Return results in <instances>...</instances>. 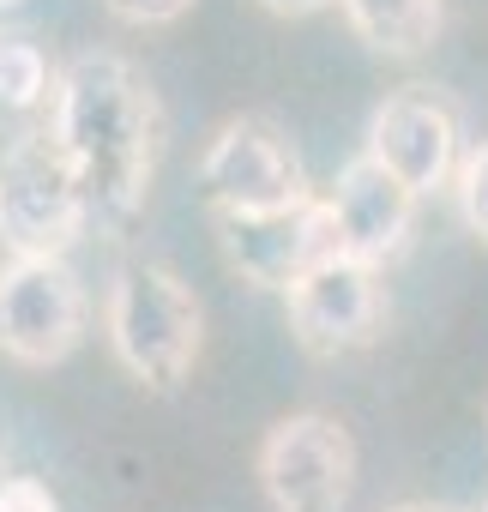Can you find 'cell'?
<instances>
[{
	"label": "cell",
	"mask_w": 488,
	"mask_h": 512,
	"mask_svg": "<svg viewBox=\"0 0 488 512\" xmlns=\"http://www.w3.org/2000/svg\"><path fill=\"white\" fill-rule=\"evenodd\" d=\"M49 139L67 157L73 181L85 187L91 211L133 217L157 175V139L163 115L151 85L121 55H79L49 91Z\"/></svg>",
	"instance_id": "6da1fadb"
},
{
	"label": "cell",
	"mask_w": 488,
	"mask_h": 512,
	"mask_svg": "<svg viewBox=\"0 0 488 512\" xmlns=\"http://www.w3.org/2000/svg\"><path fill=\"white\" fill-rule=\"evenodd\" d=\"M103 326H109V350L115 362L151 386V392H175L193 362H199V338H205V308L199 296L157 260H133L115 272L109 284V308H103Z\"/></svg>",
	"instance_id": "7a4b0ae2"
},
{
	"label": "cell",
	"mask_w": 488,
	"mask_h": 512,
	"mask_svg": "<svg viewBox=\"0 0 488 512\" xmlns=\"http://www.w3.org/2000/svg\"><path fill=\"white\" fill-rule=\"evenodd\" d=\"M85 284L67 253H13L0 266V356L19 368H55L85 338Z\"/></svg>",
	"instance_id": "3957f363"
},
{
	"label": "cell",
	"mask_w": 488,
	"mask_h": 512,
	"mask_svg": "<svg viewBox=\"0 0 488 512\" xmlns=\"http://www.w3.org/2000/svg\"><path fill=\"white\" fill-rule=\"evenodd\" d=\"M85 223L91 199L49 133H25L0 151V235L13 253H73Z\"/></svg>",
	"instance_id": "277c9868"
},
{
	"label": "cell",
	"mask_w": 488,
	"mask_h": 512,
	"mask_svg": "<svg viewBox=\"0 0 488 512\" xmlns=\"http://www.w3.org/2000/svg\"><path fill=\"white\" fill-rule=\"evenodd\" d=\"M217 229H223L229 272H241L260 290H290L302 272L344 253L326 193H302L296 205H278V211H217Z\"/></svg>",
	"instance_id": "5b68a950"
},
{
	"label": "cell",
	"mask_w": 488,
	"mask_h": 512,
	"mask_svg": "<svg viewBox=\"0 0 488 512\" xmlns=\"http://www.w3.org/2000/svg\"><path fill=\"white\" fill-rule=\"evenodd\" d=\"M260 488L272 512H344L356 488V440L338 416L302 410L260 440Z\"/></svg>",
	"instance_id": "8992f818"
},
{
	"label": "cell",
	"mask_w": 488,
	"mask_h": 512,
	"mask_svg": "<svg viewBox=\"0 0 488 512\" xmlns=\"http://www.w3.org/2000/svg\"><path fill=\"white\" fill-rule=\"evenodd\" d=\"M199 187H205L211 211H278V205H296L302 193H314L290 139L260 115L217 127V139L199 157Z\"/></svg>",
	"instance_id": "52a82bcc"
},
{
	"label": "cell",
	"mask_w": 488,
	"mask_h": 512,
	"mask_svg": "<svg viewBox=\"0 0 488 512\" xmlns=\"http://www.w3.org/2000/svg\"><path fill=\"white\" fill-rule=\"evenodd\" d=\"M290 308V332L302 350L314 356H344L380 338L386 326V290H380V266L356 260V253H332L314 272H302L284 290Z\"/></svg>",
	"instance_id": "ba28073f"
},
{
	"label": "cell",
	"mask_w": 488,
	"mask_h": 512,
	"mask_svg": "<svg viewBox=\"0 0 488 512\" xmlns=\"http://www.w3.org/2000/svg\"><path fill=\"white\" fill-rule=\"evenodd\" d=\"M368 157L422 199L446 187L458 169V115L428 91H398L368 121Z\"/></svg>",
	"instance_id": "9c48e42d"
},
{
	"label": "cell",
	"mask_w": 488,
	"mask_h": 512,
	"mask_svg": "<svg viewBox=\"0 0 488 512\" xmlns=\"http://www.w3.org/2000/svg\"><path fill=\"white\" fill-rule=\"evenodd\" d=\"M326 199H332L344 253H356V260H368V266H386L392 253H404L410 223H416V193L392 169H380L368 151L338 169Z\"/></svg>",
	"instance_id": "30bf717a"
},
{
	"label": "cell",
	"mask_w": 488,
	"mask_h": 512,
	"mask_svg": "<svg viewBox=\"0 0 488 512\" xmlns=\"http://www.w3.org/2000/svg\"><path fill=\"white\" fill-rule=\"evenodd\" d=\"M338 13L350 19V31H356L374 55L410 61V55H422V49L440 37L446 0H338Z\"/></svg>",
	"instance_id": "8fae6325"
},
{
	"label": "cell",
	"mask_w": 488,
	"mask_h": 512,
	"mask_svg": "<svg viewBox=\"0 0 488 512\" xmlns=\"http://www.w3.org/2000/svg\"><path fill=\"white\" fill-rule=\"evenodd\" d=\"M49 91H55L49 55L31 37H19V31H0V109L25 115V109L49 103Z\"/></svg>",
	"instance_id": "7c38bea8"
},
{
	"label": "cell",
	"mask_w": 488,
	"mask_h": 512,
	"mask_svg": "<svg viewBox=\"0 0 488 512\" xmlns=\"http://www.w3.org/2000/svg\"><path fill=\"white\" fill-rule=\"evenodd\" d=\"M452 193H458V217H464V229H470L476 241H488V139H482L476 151L458 157V169H452Z\"/></svg>",
	"instance_id": "4fadbf2b"
},
{
	"label": "cell",
	"mask_w": 488,
	"mask_h": 512,
	"mask_svg": "<svg viewBox=\"0 0 488 512\" xmlns=\"http://www.w3.org/2000/svg\"><path fill=\"white\" fill-rule=\"evenodd\" d=\"M0 512H61V500L37 476H0Z\"/></svg>",
	"instance_id": "5bb4252c"
},
{
	"label": "cell",
	"mask_w": 488,
	"mask_h": 512,
	"mask_svg": "<svg viewBox=\"0 0 488 512\" xmlns=\"http://www.w3.org/2000/svg\"><path fill=\"white\" fill-rule=\"evenodd\" d=\"M103 7H109L121 25H175L193 0H103Z\"/></svg>",
	"instance_id": "9a60e30c"
},
{
	"label": "cell",
	"mask_w": 488,
	"mask_h": 512,
	"mask_svg": "<svg viewBox=\"0 0 488 512\" xmlns=\"http://www.w3.org/2000/svg\"><path fill=\"white\" fill-rule=\"evenodd\" d=\"M266 13H278V19H308V13H320V7H332V0H260Z\"/></svg>",
	"instance_id": "2e32d148"
},
{
	"label": "cell",
	"mask_w": 488,
	"mask_h": 512,
	"mask_svg": "<svg viewBox=\"0 0 488 512\" xmlns=\"http://www.w3.org/2000/svg\"><path fill=\"white\" fill-rule=\"evenodd\" d=\"M386 512H452V506H434V500H404V506H386Z\"/></svg>",
	"instance_id": "e0dca14e"
},
{
	"label": "cell",
	"mask_w": 488,
	"mask_h": 512,
	"mask_svg": "<svg viewBox=\"0 0 488 512\" xmlns=\"http://www.w3.org/2000/svg\"><path fill=\"white\" fill-rule=\"evenodd\" d=\"M0 7H19V0H0Z\"/></svg>",
	"instance_id": "ac0fdd59"
},
{
	"label": "cell",
	"mask_w": 488,
	"mask_h": 512,
	"mask_svg": "<svg viewBox=\"0 0 488 512\" xmlns=\"http://www.w3.org/2000/svg\"><path fill=\"white\" fill-rule=\"evenodd\" d=\"M482 512H488V506H482Z\"/></svg>",
	"instance_id": "d6986e66"
}]
</instances>
